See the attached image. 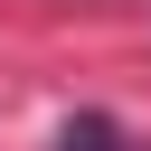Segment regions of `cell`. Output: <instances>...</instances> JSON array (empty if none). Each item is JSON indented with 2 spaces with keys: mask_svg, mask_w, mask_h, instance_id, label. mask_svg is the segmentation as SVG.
Masks as SVG:
<instances>
[{
  "mask_svg": "<svg viewBox=\"0 0 151 151\" xmlns=\"http://www.w3.org/2000/svg\"><path fill=\"white\" fill-rule=\"evenodd\" d=\"M57 151H132V132H123L113 113H76V123L57 132Z\"/></svg>",
  "mask_w": 151,
  "mask_h": 151,
  "instance_id": "1",
  "label": "cell"
}]
</instances>
